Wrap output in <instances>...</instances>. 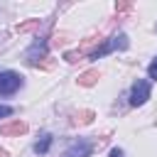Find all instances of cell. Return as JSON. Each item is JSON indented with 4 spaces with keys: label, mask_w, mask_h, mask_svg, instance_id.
I'll return each instance as SVG.
<instances>
[{
    "label": "cell",
    "mask_w": 157,
    "mask_h": 157,
    "mask_svg": "<svg viewBox=\"0 0 157 157\" xmlns=\"http://www.w3.org/2000/svg\"><path fill=\"white\" fill-rule=\"evenodd\" d=\"M52 142H54V137H52L49 132H42V135H39V140L34 142V147H32V150H34L37 155H47V152H49V147H52Z\"/></svg>",
    "instance_id": "5"
},
{
    "label": "cell",
    "mask_w": 157,
    "mask_h": 157,
    "mask_svg": "<svg viewBox=\"0 0 157 157\" xmlns=\"http://www.w3.org/2000/svg\"><path fill=\"white\" fill-rule=\"evenodd\" d=\"M25 86L17 71H0V96H12Z\"/></svg>",
    "instance_id": "1"
},
{
    "label": "cell",
    "mask_w": 157,
    "mask_h": 157,
    "mask_svg": "<svg viewBox=\"0 0 157 157\" xmlns=\"http://www.w3.org/2000/svg\"><path fill=\"white\" fill-rule=\"evenodd\" d=\"M91 152H93V145L88 140H76L61 152V157H91Z\"/></svg>",
    "instance_id": "3"
},
{
    "label": "cell",
    "mask_w": 157,
    "mask_h": 157,
    "mask_svg": "<svg viewBox=\"0 0 157 157\" xmlns=\"http://www.w3.org/2000/svg\"><path fill=\"white\" fill-rule=\"evenodd\" d=\"M147 74H150V78H152V81H157V56L150 61V66H147Z\"/></svg>",
    "instance_id": "7"
},
{
    "label": "cell",
    "mask_w": 157,
    "mask_h": 157,
    "mask_svg": "<svg viewBox=\"0 0 157 157\" xmlns=\"http://www.w3.org/2000/svg\"><path fill=\"white\" fill-rule=\"evenodd\" d=\"M25 130H27V125H25V123H20V120L7 123V125H2V128H0V132H2V135H22Z\"/></svg>",
    "instance_id": "6"
},
{
    "label": "cell",
    "mask_w": 157,
    "mask_h": 157,
    "mask_svg": "<svg viewBox=\"0 0 157 157\" xmlns=\"http://www.w3.org/2000/svg\"><path fill=\"white\" fill-rule=\"evenodd\" d=\"M155 29H157V27H155Z\"/></svg>",
    "instance_id": "10"
},
{
    "label": "cell",
    "mask_w": 157,
    "mask_h": 157,
    "mask_svg": "<svg viewBox=\"0 0 157 157\" xmlns=\"http://www.w3.org/2000/svg\"><path fill=\"white\" fill-rule=\"evenodd\" d=\"M147 98H150V81L137 78L130 88V105H142Z\"/></svg>",
    "instance_id": "2"
},
{
    "label": "cell",
    "mask_w": 157,
    "mask_h": 157,
    "mask_svg": "<svg viewBox=\"0 0 157 157\" xmlns=\"http://www.w3.org/2000/svg\"><path fill=\"white\" fill-rule=\"evenodd\" d=\"M44 54H47V39L39 37V39H34V44L29 47V52H27V61H29V64H37V61H39L37 56H44Z\"/></svg>",
    "instance_id": "4"
},
{
    "label": "cell",
    "mask_w": 157,
    "mask_h": 157,
    "mask_svg": "<svg viewBox=\"0 0 157 157\" xmlns=\"http://www.w3.org/2000/svg\"><path fill=\"white\" fill-rule=\"evenodd\" d=\"M108 157H125V152H123V150H120V147H113V150H110V155H108Z\"/></svg>",
    "instance_id": "8"
},
{
    "label": "cell",
    "mask_w": 157,
    "mask_h": 157,
    "mask_svg": "<svg viewBox=\"0 0 157 157\" xmlns=\"http://www.w3.org/2000/svg\"><path fill=\"white\" fill-rule=\"evenodd\" d=\"M10 113H12V108H10V105H0V118H7Z\"/></svg>",
    "instance_id": "9"
}]
</instances>
